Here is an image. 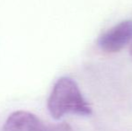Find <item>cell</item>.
<instances>
[{"label":"cell","instance_id":"1","mask_svg":"<svg viewBox=\"0 0 132 131\" xmlns=\"http://www.w3.org/2000/svg\"><path fill=\"white\" fill-rule=\"evenodd\" d=\"M53 119H59L67 114L90 116L93 113L88 101L84 98L77 84L68 76L60 77L54 84L47 102Z\"/></svg>","mask_w":132,"mask_h":131},{"label":"cell","instance_id":"2","mask_svg":"<svg viewBox=\"0 0 132 131\" xmlns=\"http://www.w3.org/2000/svg\"><path fill=\"white\" fill-rule=\"evenodd\" d=\"M131 40L132 20H125L101 35L98 46L105 52L115 53L121 50Z\"/></svg>","mask_w":132,"mask_h":131},{"label":"cell","instance_id":"3","mask_svg":"<svg viewBox=\"0 0 132 131\" xmlns=\"http://www.w3.org/2000/svg\"><path fill=\"white\" fill-rule=\"evenodd\" d=\"M3 131H49V126L31 112L17 110L7 118Z\"/></svg>","mask_w":132,"mask_h":131},{"label":"cell","instance_id":"4","mask_svg":"<svg viewBox=\"0 0 132 131\" xmlns=\"http://www.w3.org/2000/svg\"><path fill=\"white\" fill-rule=\"evenodd\" d=\"M49 131H73L72 128L66 122L49 126Z\"/></svg>","mask_w":132,"mask_h":131},{"label":"cell","instance_id":"5","mask_svg":"<svg viewBox=\"0 0 132 131\" xmlns=\"http://www.w3.org/2000/svg\"><path fill=\"white\" fill-rule=\"evenodd\" d=\"M129 54L132 57V40H131V44H130V48H129Z\"/></svg>","mask_w":132,"mask_h":131}]
</instances>
